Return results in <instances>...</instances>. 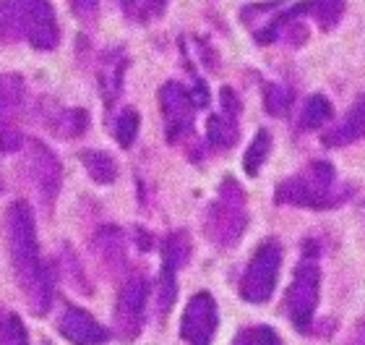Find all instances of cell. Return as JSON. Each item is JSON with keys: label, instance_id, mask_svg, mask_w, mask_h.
I'll return each instance as SVG.
<instances>
[{"label": "cell", "instance_id": "cell-29", "mask_svg": "<svg viewBox=\"0 0 365 345\" xmlns=\"http://www.w3.org/2000/svg\"><path fill=\"white\" fill-rule=\"evenodd\" d=\"M71 3H73V8H76V14L86 16V19L97 11V0H71Z\"/></svg>", "mask_w": 365, "mask_h": 345}, {"label": "cell", "instance_id": "cell-26", "mask_svg": "<svg viewBox=\"0 0 365 345\" xmlns=\"http://www.w3.org/2000/svg\"><path fill=\"white\" fill-rule=\"evenodd\" d=\"M240 345H282V343L272 327H251L248 332H243Z\"/></svg>", "mask_w": 365, "mask_h": 345}, {"label": "cell", "instance_id": "cell-27", "mask_svg": "<svg viewBox=\"0 0 365 345\" xmlns=\"http://www.w3.org/2000/svg\"><path fill=\"white\" fill-rule=\"evenodd\" d=\"M220 97H222V108H225V113L235 115V118H237V113H240V102H237V97L232 94V89H227V86H225Z\"/></svg>", "mask_w": 365, "mask_h": 345}, {"label": "cell", "instance_id": "cell-19", "mask_svg": "<svg viewBox=\"0 0 365 345\" xmlns=\"http://www.w3.org/2000/svg\"><path fill=\"white\" fill-rule=\"evenodd\" d=\"M53 131L58 136H78V134H84L86 126H89V113L81 108H68V110H58L53 121H50Z\"/></svg>", "mask_w": 365, "mask_h": 345}, {"label": "cell", "instance_id": "cell-17", "mask_svg": "<svg viewBox=\"0 0 365 345\" xmlns=\"http://www.w3.org/2000/svg\"><path fill=\"white\" fill-rule=\"evenodd\" d=\"M78 160L84 162L86 173L97 184H113L115 178H118V162L110 154L99 152V149H86V152L78 154Z\"/></svg>", "mask_w": 365, "mask_h": 345}, {"label": "cell", "instance_id": "cell-7", "mask_svg": "<svg viewBox=\"0 0 365 345\" xmlns=\"http://www.w3.org/2000/svg\"><path fill=\"white\" fill-rule=\"evenodd\" d=\"M24 165H26V176L39 191V196L45 199L50 207L61 191L63 181V168L61 160L55 157V152L47 144H42L39 139H26V149H24Z\"/></svg>", "mask_w": 365, "mask_h": 345}, {"label": "cell", "instance_id": "cell-22", "mask_svg": "<svg viewBox=\"0 0 365 345\" xmlns=\"http://www.w3.org/2000/svg\"><path fill=\"white\" fill-rule=\"evenodd\" d=\"M269 149H272V136H269V131H259V134L253 136L251 146H248V152H245V160H243V168L248 176H259L261 165H264L269 157Z\"/></svg>", "mask_w": 365, "mask_h": 345}, {"label": "cell", "instance_id": "cell-18", "mask_svg": "<svg viewBox=\"0 0 365 345\" xmlns=\"http://www.w3.org/2000/svg\"><path fill=\"white\" fill-rule=\"evenodd\" d=\"M237 118L235 115H212L209 121H206V136L212 141L214 146H220V149H227L237 141Z\"/></svg>", "mask_w": 365, "mask_h": 345}, {"label": "cell", "instance_id": "cell-3", "mask_svg": "<svg viewBox=\"0 0 365 345\" xmlns=\"http://www.w3.org/2000/svg\"><path fill=\"white\" fill-rule=\"evenodd\" d=\"M336 173L334 165L327 160L311 162L297 176L287 178L277 186L274 199L279 204H292V207H311V209H329L336 207L339 201L350 196V191H339L334 186Z\"/></svg>", "mask_w": 365, "mask_h": 345}, {"label": "cell", "instance_id": "cell-13", "mask_svg": "<svg viewBox=\"0 0 365 345\" xmlns=\"http://www.w3.org/2000/svg\"><path fill=\"white\" fill-rule=\"evenodd\" d=\"M58 332L68 340L71 345H107L110 332L107 327L94 319L89 311L78 306H66L61 319H58Z\"/></svg>", "mask_w": 365, "mask_h": 345}, {"label": "cell", "instance_id": "cell-2", "mask_svg": "<svg viewBox=\"0 0 365 345\" xmlns=\"http://www.w3.org/2000/svg\"><path fill=\"white\" fill-rule=\"evenodd\" d=\"M29 39L37 50L58 45V24L50 0H0V39Z\"/></svg>", "mask_w": 365, "mask_h": 345}, {"label": "cell", "instance_id": "cell-1", "mask_svg": "<svg viewBox=\"0 0 365 345\" xmlns=\"http://www.w3.org/2000/svg\"><path fill=\"white\" fill-rule=\"evenodd\" d=\"M6 230L16 283L26 296L31 314L45 316L53 304V277L39 259L37 228H34V215L26 201H14L8 207Z\"/></svg>", "mask_w": 365, "mask_h": 345}, {"label": "cell", "instance_id": "cell-8", "mask_svg": "<svg viewBox=\"0 0 365 345\" xmlns=\"http://www.w3.org/2000/svg\"><path fill=\"white\" fill-rule=\"evenodd\" d=\"M24 108V81L16 74L0 76V152L21 149L24 139L19 131V118Z\"/></svg>", "mask_w": 365, "mask_h": 345}, {"label": "cell", "instance_id": "cell-30", "mask_svg": "<svg viewBox=\"0 0 365 345\" xmlns=\"http://www.w3.org/2000/svg\"><path fill=\"white\" fill-rule=\"evenodd\" d=\"M0 189H3V184H0Z\"/></svg>", "mask_w": 365, "mask_h": 345}, {"label": "cell", "instance_id": "cell-15", "mask_svg": "<svg viewBox=\"0 0 365 345\" xmlns=\"http://www.w3.org/2000/svg\"><path fill=\"white\" fill-rule=\"evenodd\" d=\"M125 55L120 50H110L99 63V86H102V97L107 105H113L120 94L123 86V74H125Z\"/></svg>", "mask_w": 365, "mask_h": 345}, {"label": "cell", "instance_id": "cell-21", "mask_svg": "<svg viewBox=\"0 0 365 345\" xmlns=\"http://www.w3.org/2000/svg\"><path fill=\"white\" fill-rule=\"evenodd\" d=\"M0 345H31L21 316L0 306Z\"/></svg>", "mask_w": 365, "mask_h": 345}, {"label": "cell", "instance_id": "cell-24", "mask_svg": "<svg viewBox=\"0 0 365 345\" xmlns=\"http://www.w3.org/2000/svg\"><path fill=\"white\" fill-rule=\"evenodd\" d=\"M138 123H141V118H138L136 110L128 108V110H123V113L118 115V121H115V139H118V144L130 146L133 141H136Z\"/></svg>", "mask_w": 365, "mask_h": 345}, {"label": "cell", "instance_id": "cell-4", "mask_svg": "<svg viewBox=\"0 0 365 345\" xmlns=\"http://www.w3.org/2000/svg\"><path fill=\"white\" fill-rule=\"evenodd\" d=\"M245 225H248V212H245L243 189L235 181H225L220 196L206 215V236L217 246H232L240 241Z\"/></svg>", "mask_w": 365, "mask_h": 345}, {"label": "cell", "instance_id": "cell-10", "mask_svg": "<svg viewBox=\"0 0 365 345\" xmlns=\"http://www.w3.org/2000/svg\"><path fill=\"white\" fill-rule=\"evenodd\" d=\"M217 324H220L217 301L212 293L201 291L188 301V306L182 311L180 338L188 345H212Z\"/></svg>", "mask_w": 365, "mask_h": 345}, {"label": "cell", "instance_id": "cell-11", "mask_svg": "<svg viewBox=\"0 0 365 345\" xmlns=\"http://www.w3.org/2000/svg\"><path fill=\"white\" fill-rule=\"evenodd\" d=\"M190 259V238L185 230L170 233L162 246V275H160V311L168 314L170 306L175 304L178 280L175 272Z\"/></svg>", "mask_w": 365, "mask_h": 345}, {"label": "cell", "instance_id": "cell-16", "mask_svg": "<svg viewBox=\"0 0 365 345\" xmlns=\"http://www.w3.org/2000/svg\"><path fill=\"white\" fill-rule=\"evenodd\" d=\"M334 115V108L331 102L324 97V94H311L305 100L303 110H300V118H297V126L303 131H319L321 126H327Z\"/></svg>", "mask_w": 365, "mask_h": 345}, {"label": "cell", "instance_id": "cell-20", "mask_svg": "<svg viewBox=\"0 0 365 345\" xmlns=\"http://www.w3.org/2000/svg\"><path fill=\"white\" fill-rule=\"evenodd\" d=\"M97 249H99V254H102V259L110 264V267H120L123 264V233L118 228H102L97 233Z\"/></svg>", "mask_w": 365, "mask_h": 345}, {"label": "cell", "instance_id": "cell-14", "mask_svg": "<svg viewBox=\"0 0 365 345\" xmlns=\"http://www.w3.org/2000/svg\"><path fill=\"white\" fill-rule=\"evenodd\" d=\"M358 139H365V97H358L355 105L350 108V113L344 115V121L331 129L329 134H324V141L329 146H344L352 144Z\"/></svg>", "mask_w": 365, "mask_h": 345}, {"label": "cell", "instance_id": "cell-6", "mask_svg": "<svg viewBox=\"0 0 365 345\" xmlns=\"http://www.w3.org/2000/svg\"><path fill=\"white\" fill-rule=\"evenodd\" d=\"M319 288H321V272L316 267V261L308 256L303 264H297L292 285L287 288V299H284L287 316L295 330L300 332L311 330L313 314H316V306H319Z\"/></svg>", "mask_w": 365, "mask_h": 345}, {"label": "cell", "instance_id": "cell-28", "mask_svg": "<svg viewBox=\"0 0 365 345\" xmlns=\"http://www.w3.org/2000/svg\"><path fill=\"white\" fill-rule=\"evenodd\" d=\"M344 345H365V314L360 316L358 322H355V327L350 330V335H347Z\"/></svg>", "mask_w": 365, "mask_h": 345}, {"label": "cell", "instance_id": "cell-23", "mask_svg": "<svg viewBox=\"0 0 365 345\" xmlns=\"http://www.w3.org/2000/svg\"><path fill=\"white\" fill-rule=\"evenodd\" d=\"M344 11V0H308V16H313L319 26L334 29L339 16Z\"/></svg>", "mask_w": 365, "mask_h": 345}, {"label": "cell", "instance_id": "cell-25", "mask_svg": "<svg viewBox=\"0 0 365 345\" xmlns=\"http://www.w3.org/2000/svg\"><path fill=\"white\" fill-rule=\"evenodd\" d=\"M264 105L272 115H284L292 105V92H289L287 86H279V84H269L264 89Z\"/></svg>", "mask_w": 365, "mask_h": 345}, {"label": "cell", "instance_id": "cell-9", "mask_svg": "<svg viewBox=\"0 0 365 345\" xmlns=\"http://www.w3.org/2000/svg\"><path fill=\"white\" fill-rule=\"evenodd\" d=\"M146 296H149V283L141 275H130L120 288L118 304H115V324L123 340H133L141 332L146 311Z\"/></svg>", "mask_w": 365, "mask_h": 345}, {"label": "cell", "instance_id": "cell-12", "mask_svg": "<svg viewBox=\"0 0 365 345\" xmlns=\"http://www.w3.org/2000/svg\"><path fill=\"white\" fill-rule=\"evenodd\" d=\"M160 105L168 121V139L178 141L180 136H185L193 126V113H196V102L190 97V92L185 86H180L178 81H168L160 89Z\"/></svg>", "mask_w": 365, "mask_h": 345}, {"label": "cell", "instance_id": "cell-5", "mask_svg": "<svg viewBox=\"0 0 365 345\" xmlns=\"http://www.w3.org/2000/svg\"><path fill=\"white\" fill-rule=\"evenodd\" d=\"M282 267V246L277 241H264L256 249L253 259L245 267V275L240 280V296L248 304H267L272 299L277 275Z\"/></svg>", "mask_w": 365, "mask_h": 345}]
</instances>
